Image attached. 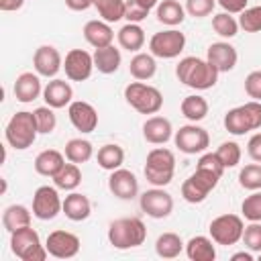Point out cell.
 <instances>
[{
    "label": "cell",
    "instance_id": "6da1fadb",
    "mask_svg": "<svg viewBox=\"0 0 261 261\" xmlns=\"http://www.w3.org/2000/svg\"><path fill=\"white\" fill-rule=\"evenodd\" d=\"M175 77L192 88V90H198V92H204V90H210L216 86L218 82V69L208 63V59H200V57H184L177 65H175Z\"/></svg>",
    "mask_w": 261,
    "mask_h": 261
},
{
    "label": "cell",
    "instance_id": "7a4b0ae2",
    "mask_svg": "<svg viewBox=\"0 0 261 261\" xmlns=\"http://www.w3.org/2000/svg\"><path fill=\"white\" fill-rule=\"evenodd\" d=\"M147 239V226L141 218L128 216V218H116L108 226V241L114 249L126 251L141 247Z\"/></svg>",
    "mask_w": 261,
    "mask_h": 261
},
{
    "label": "cell",
    "instance_id": "3957f363",
    "mask_svg": "<svg viewBox=\"0 0 261 261\" xmlns=\"http://www.w3.org/2000/svg\"><path fill=\"white\" fill-rule=\"evenodd\" d=\"M145 177L151 186L165 188L171 184L173 173H175V155L173 151L165 147H155L147 153L145 159Z\"/></svg>",
    "mask_w": 261,
    "mask_h": 261
},
{
    "label": "cell",
    "instance_id": "277c9868",
    "mask_svg": "<svg viewBox=\"0 0 261 261\" xmlns=\"http://www.w3.org/2000/svg\"><path fill=\"white\" fill-rule=\"evenodd\" d=\"M37 135H39V128H37L35 114L27 112V110L12 114V118L8 120V124L4 128L6 143L16 151H24V149L33 147V143L37 141Z\"/></svg>",
    "mask_w": 261,
    "mask_h": 261
},
{
    "label": "cell",
    "instance_id": "5b68a950",
    "mask_svg": "<svg viewBox=\"0 0 261 261\" xmlns=\"http://www.w3.org/2000/svg\"><path fill=\"white\" fill-rule=\"evenodd\" d=\"M224 128L237 137L261 128V102L249 100L237 108H230L224 114Z\"/></svg>",
    "mask_w": 261,
    "mask_h": 261
},
{
    "label": "cell",
    "instance_id": "8992f818",
    "mask_svg": "<svg viewBox=\"0 0 261 261\" xmlns=\"http://www.w3.org/2000/svg\"><path fill=\"white\" fill-rule=\"evenodd\" d=\"M10 251L20 261H45L49 255L47 247L41 245L39 232L31 228V224L10 232Z\"/></svg>",
    "mask_w": 261,
    "mask_h": 261
},
{
    "label": "cell",
    "instance_id": "52a82bcc",
    "mask_svg": "<svg viewBox=\"0 0 261 261\" xmlns=\"http://www.w3.org/2000/svg\"><path fill=\"white\" fill-rule=\"evenodd\" d=\"M124 100L141 114H157L163 106V94L145 82H130L124 88Z\"/></svg>",
    "mask_w": 261,
    "mask_h": 261
},
{
    "label": "cell",
    "instance_id": "ba28073f",
    "mask_svg": "<svg viewBox=\"0 0 261 261\" xmlns=\"http://www.w3.org/2000/svg\"><path fill=\"white\" fill-rule=\"evenodd\" d=\"M218 181L220 175H216L214 171L196 167V171L181 184V196L190 204H202L208 198V194L218 186Z\"/></svg>",
    "mask_w": 261,
    "mask_h": 261
},
{
    "label": "cell",
    "instance_id": "9c48e42d",
    "mask_svg": "<svg viewBox=\"0 0 261 261\" xmlns=\"http://www.w3.org/2000/svg\"><path fill=\"white\" fill-rule=\"evenodd\" d=\"M208 230H210V237L216 245L230 247V245H237L243 239L245 222L237 214H220L210 222Z\"/></svg>",
    "mask_w": 261,
    "mask_h": 261
},
{
    "label": "cell",
    "instance_id": "30bf717a",
    "mask_svg": "<svg viewBox=\"0 0 261 261\" xmlns=\"http://www.w3.org/2000/svg\"><path fill=\"white\" fill-rule=\"evenodd\" d=\"M184 47H186V35L177 29L159 31L149 41L151 55H155L159 59H173L184 51Z\"/></svg>",
    "mask_w": 261,
    "mask_h": 261
},
{
    "label": "cell",
    "instance_id": "8fae6325",
    "mask_svg": "<svg viewBox=\"0 0 261 261\" xmlns=\"http://www.w3.org/2000/svg\"><path fill=\"white\" fill-rule=\"evenodd\" d=\"M173 143L175 147L186 153V155H196V153H204L210 145V135L206 128L198 126L196 122L184 124L179 126V130H175L173 135Z\"/></svg>",
    "mask_w": 261,
    "mask_h": 261
},
{
    "label": "cell",
    "instance_id": "7c38bea8",
    "mask_svg": "<svg viewBox=\"0 0 261 261\" xmlns=\"http://www.w3.org/2000/svg\"><path fill=\"white\" fill-rule=\"evenodd\" d=\"M63 212V200L55 186H41L33 194V216L39 220H53Z\"/></svg>",
    "mask_w": 261,
    "mask_h": 261
},
{
    "label": "cell",
    "instance_id": "4fadbf2b",
    "mask_svg": "<svg viewBox=\"0 0 261 261\" xmlns=\"http://www.w3.org/2000/svg\"><path fill=\"white\" fill-rule=\"evenodd\" d=\"M139 204H141V210L151 216V218H167L171 212H173V198L169 192H165L163 188H157L153 186L151 190L143 192L141 198H139Z\"/></svg>",
    "mask_w": 261,
    "mask_h": 261
},
{
    "label": "cell",
    "instance_id": "5bb4252c",
    "mask_svg": "<svg viewBox=\"0 0 261 261\" xmlns=\"http://www.w3.org/2000/svg\"><path fill=\"white\" fill-rule=\"evenodd\" d=\"M63 69L67 80L71 82H86L94 71V55L84 49H71L65 53Z\"/></svg>",
    "mask_w": 261,
    "mask_h": 261
},
{
    "label": "cell",
    "instance_id": "9a60e30c",
    "mask_svg": "<svg viewBox=\"0 0 261 261\" xmlns=\"http://www.w3.org/2000/svg\"><path fill=\"white\" fill-rule=\"evenodd\" d=\"M45 247H47L49 255L55 259H71L80 253V239H77V234L59 228V230L49 232Z\"/></svg>",
    "mask_w": 261,
    "mask_h": 261
},
{
    "label": "cell",
    "instance_id": "2e32d148",
    "mask_svg": "<svg viewBox=\"0 0 261 261\" xmlns=\"http://www.w3.org/2000/svg\"><path fill=\"white\" fill-rule=\"evenodd\" d=\"M108 190L112 196H116L118 200H133L139 194V179L130 169L118 167L114 171H110L108 177Z\"/></svg>",
    "mask_w": 261,
    "mask_h": 261
},
{
    "label": "cell",
    "instance_id": "e0dca14e",
    "mask_svg": "<svg viewBox=\"0 0 261 261\" xmlns=\"http://www.w3.org/2000/svg\"><path fill=\"white\" fill-rule=\"evenodd\" d=\"M67 114H69V122L73 124V128L84 135L96 130V126H98V112L90 102L73 100L67 106Z\"/></svg>",
    "mask_w": 261,
    "mask_h": 261
},
{
    "label": "cell",
    "instance_id": "ac0fdd59",
    "mask_svg": "<svg viewBox=\"0 0 261 261\" xmlns=\"http://www.w3.org/2000/svg\"><path fill=\"white\" fill-rule=\"evenodd\" d=\"M33 67L41 77H55L63 67V57L53 45H41L33 55Z\"/></svg>",
    "mask_w": 261,
    "mask_h": 261
},
{
    "label": "cell",
    "instance_id": "d6986e66",
    "mask_svg": "<svg viewBox=\"0 0 261 261\" xmlns=\"http://www.w3.org/2000/svg\"><path fill=\"white\" fill-rule=\"evenodd\" d=\"M206 59H208V63H212L218 69V73H224V71L234 69V65L239 61V53L228 41H216L208 47Z\"/></svg>",
    "mask_w": 261,
    "mask_h": 261
},
{
    "label": "cell",
    "instance_id": "ffe728a7",
    "mask_svg": "<svg viewBox=\"0 0 261 261\" xmlns=\"http://www.w3.org/2000/svg\"><path fill=\"white\" fill-rule=\"evenodd\" d=\"M43 100L51 108H65V106H69L73 102V88L65 80L53 77L43 88Z\"/></svg>",
    "mask_w": 261,
    "mask_h": 261
},
{
    "label": "cell",
    "instance_id": "44dd1931",
    "mask_svg": "<svg viewBox=\"0 0 261 261\" xmlns=\"http://www.w3.org/2000/svg\"><path fill=\"white\" fill-rule=\"evenodd\" d=\"M143 137L147 143L151 145H165L171 137H173V126H171V120L165 118V116H149L145 122H143Z\"/></svg>",
    "mask_w": 261,
    "mask_h": 261
},
{
    "label": "cell",
    "instance_id": "7402d4cb",
    "mask_svg": "<svg viewBox=\"0 0 261 261\" xmlns=\"http://www.w3.org/2000/svg\"><path fill=\"white\" fill-rule=\"evenodd\" d=\"M43 94V86H41V77L39 73L33 71H24L16 77L14 82V98L22 104H29L33 100H37Z\"/></svg>",
    "mask_w": 261,
    "mask_h": 261
},
{
    "label": "cell",
    "instance_id": "603a6c76",
    "mask_svg": "<svg viewBox=\"0 0 261 261\" xmlns=\"http://www.w3.org/2000/svg\"><path fill=\"white\" fill-rule=\"evenodd\" d=\"M82 33H84V39L94 49L108 47L114 41V31H112L110 22H106V20H88L84 24V31Z\"/></svg>",
    "mask_w": 261,
    "mask_h": 261
},
{
    "label": "cell",
    "instance_id": "cb8c5ba5",
    "mask_svg": "<svg viewBox=\"0 0 261 261\" xmlns=\"http://www.w3.org/2000/svg\"><path fill=\"white\" fill-rule=\"evenodd\" d=\"M63 214L73 220V222H82L92 214V202L86 194L80 192H71L65 196L63 200Z\"/></svg>",
    "mask_w": 261,
    "mask_h": 261
},
{
    "label": "cell",
    "instance_id": "d4e9b609",
    "mask_svg": "<svg viewBox=\"0 0 261 261\" xmlns=\"http://www.w3.org/2000/svg\"><path fill=\"white\" fill-rule=\"evenodd\" d=\"M65 165V153L57 149H45L35 157V171L43 177H53Z\"/></svg>",
    "mask_w": 261,
    "mask_h": 261
},
{
    "label": "cell",
    "instance_id": "484cf974",
    "mask_svg": "<svg viewBox=\"0 0 261 261\" xmlns=\"http://www.w3.org/2000/svg\"><path fill=\"white\" fill-rule=\"evenodd\" d=\"M186 255L190 261H214L216 259V247L212 237H192L186 243Z\"/></svg>",
    "mask_w": 261,
    "mask_h": 261
},
{
    "label": "cell",
    "instance_id": "4316f807",
    "mask_svg": "<svg viewBox=\"0 0 261 261\" xmlns=\"http://www.w3.org/2000/svg\"><path fill=\"white\" fill-rule=\"evenodd\" d=\"M155 16L165 27H177L186 18V6H181L177 0H159L155 6Z\"/></svg>",
    "mask_w": 261,
    "mask_h": 261
},
{
    "label": "cell",
    "instance_id": "83f0119b",
    "mask_svg": "<svg viewBox=\"0 0 261 261\" xmlns=\"http://www.w3.org/2000/svg\"><path fill=\"white\" fill-rule=\"evenodd\" d=\"M116 39H118V45L122 49L139 53L143 49V45H145V31H143V27L139 22H126L116 33Z\"/></svg>",
    "mask_w": 261,
    "mask_h": 261
},
{
    "label": "cell",
    "instance_id": "f1b7e54d",
    "mask_svg": "<svg viewBox=\"0 0 261 261\" xmlns=\"http://www.w3.org/2000/svg\"><path fill=\"white\" fill-rule=\"evenodd\" d=\"M122 63V55H120V49H116L114 45H108V47H100L94 51V67L100 71V73H114L118 71Z\"/></svg>",
    "mask_w": 261,
    "mask_h": 261
},
{
    "label": "cell",
    "instance_id": "f546056e",
    "mask_svg": "<svg viewBox=\"0 0 261 261\" xmlns=\"http://www.w3.org/2000/svg\"><path fill=\"white\" fill-rule=\"evenodd\" d=\"M128 71L135 80L139 82H147L155 75L157 71V61H155V55L151 53H135V57L130 59V65H128Z\"/></svg>",
    "mask_w": 261,
    "mask_h": 261
},
{
    "label": "cell",
    "instance_id": "4dcf8cb0",
    "mask_svg": "<svg viewBox=\"0 0 261 261\" xmlns=\"http://www.w3.org/2000/svg\"><path fill=\"white\" fill-rule=\"evenodd\" d=\"M31 224V210L22 204H10L4 208L2 212V226L8 230V232H14L22 226H29Z\"/></svg>",
    "mask_w": 261,
    "mask_h": 261
},
{
    "label": "cell",
    "instance_id": "1f68e13d",
    "mask_svg": "<svg viewBox=\"0 0 261 261\" xmlns=\"http://www.w3.org/2000/svg\"><path fill=\"white\" fill-rule=\"evenodd\" d=\"M184 249H186V243L177 232H163L155 241V253L161 259H175Z\"/></svg>",
    "mask_w": 261,
    "mask_h": 261
},
{
    "label": "cell",
    "instance_id": "d6a6232c",
    "mask_svg": "<svg viewBox=\"0 0 261 261\" xmlns=\"http://www.w3.org/2000/svg\"><path fill=\"white\" fill-rule=\"evenodd\" d=\"M96 159H98V165L102 169L114 171V169L122 167V163H124V149L120 145H116V143H106V145H102L98 149Z\"/></svg>",
    "mask_w": 261,
    "mask_h": 261
},
{
    "label": "cell",
    "instance_id": "836d02e7",
    "mask_svg": "<svg viewBox=\"0 0 261 261\" xmlns=\"http://www.w3.org/2000/svg\"><path fill=\"white\" fill-rule=\"evenodd\" d=\"M63 153H65V159L67 161L80 165V163H86V161H90L94 157V145L88 139H82V137L69 139L65 143V151Z\"/></svg>",
    "mask_w": 261,
    "mask_h": 261
},
{
    "label": "cell",
    "instance_id": "e575fe53",
    "mask_svg": "<svg viewBox=\"0 0 261 261\" xmlns=\"http://www.w3.org/2000/svg\"><path fill=\"white\" fill-rule=\"evenodd\" d=\"M53 184L57 190H65V192H73L80 184H82V171H80V165L77 163H65L53 177Z\"/></svg>",
    "mask_w": 261,
    "mask_h": 261
},
{
    "label": "cell",
    "instance_id": "d590c367",
    "mask_svg": "<svg viewBox=\"0 0 261 261\" xmlns=\"http://www.w3.org/2000/svg\"><path fill=\"white\" fill-rule=\"evenodd\" d=\"M181 114L190 120V122H200L206 118L208 114V102L204 96L200 94H192V96H186L181 100Z\"/></svg>",
    "mask_w": 261,
    "mask_h": 261
},
{
    "label": "cell",
    "instance_id": "8d00e7d4",
    "mask_svg": "<svg viewBox=\"0 0 261 261\" xmlns=\"http://www.w3.org/2000/svg\"><path fill=\"white\" fill-rule=\"evenodd\" d=\"M124 2L126 0H94V8L106 22H118L124 18Z\"/></svg>",
    "mask_w": 261,
    "mask_h": 261
},
{
    "label": "cell",
    "instance_id": "74e56055",
    "mask_svg": "<svg viewBox=\"0 0 261 261\" xmlns=\"http://www.w3.org/2000/svg\"><path fill=\"white\" fill-rule=\"evenodd\" d=\"M212 29L216 35H220L222 39H232L237 33H239V20L228 14V12H218L212 16Z\"/></svg>",
    "mask_w": 261,
    "mask_h": 261
},
{
    "label": "cell",
    "instance_id": "f35d334b",
    "mask_svg": "<svg viewBox=\"0 0 261 261\" xmlns=\"http://www.w3.org/2000/svg\"><path fill=\"white\" fill-rule=\"evenodd\" d=\"M216 155H218V159L222 161V165H224V169H226V167H237V165L241 163L243 151H241V145H239V143H234V141H224V143L218 145Z\"/></svg>",
    "mask_w": 261,
    "mask_h": 261
},
{
    "label": "cell",
    "instance_id": "ab89813d",
    "mask_svg": "<svg viewBox=\"0 0 261 261\" xmlns=\"http://www.w3.org/2000/svg\"><path fill=\"white\" fill-rule=\"evenodd\" d=\"M239 184L245 190H261V163H249L239 171Z\"/></svg>",
    "mask_w": 261,
    "mask_h": 261
},
{
    "label": "cell",
    "instance_id": "60d3db41",
    "mask_svg": "<svg viewBox=\"0 0 261 261\" xmlns=\"http://www.w3.org/2000/svg\"><path fill=\"white\" fill-rule=\"evenodd\" d=\"M55 108L51 106H39L33 110L35 114V120H37V128H39V135H51L57 126V116L53 112Z\"/></svg>",
    "mask_w": 261,
    "mask_h": 261
},
{
    "label": "cell",
    "instance_id": "b9f144b4",
    "mask_svg": "<svg viewBox=\"0 0 261 261\" xmlns=\"http://www.w3.org/2000/svg\"><path fill=\"white\" fill-rule=\"evenodd\" d=\"M239 27L245 33H261V6H249L239 16Z\"/></svg>",
    "mask_w": 261,
    "mask_h": 261
},
{
    "label": "cell",
    "instance_id": "7bdbcfd3",
    "mask_svg": "<svg viewBox=\"0 0 261 261\" xmlns=\"http://www.w3.org/2000/svg\"><path fill=\"white\" fill-rule=\"evenodd\" d=\"M241 212L249 222H261V190H255L243 200Z\"/></svg>",
    "mask_w": 261,
    "mask_h": 261
},
{
    "label": "cell",
    "instance_id": "ee69618b",
    "mask_svg": "<svg viewBox=\"0 0 261 261\" xmlns=\"http://www.w3.org/2000/svg\"><path fill=\"white\" fill-rule=\"evenodd\" d=\"M245 247L253 253H261V222H251L245 226L243 230V239Z\"/></svg>",
    "mask_w": 261,
    "mask_h": 261
},
{
    "label": "cell",
    "instance_id": "f6af8a7d",
    "mask_svg": "<svg viewBox=\"0 0 261 261\" xmlns=\"http://www.w3.org/2000/svg\"><path fill=\"white\" fill-rule=\"evenodd\" d=\"M216 0H186V12L194 18H204L212 14Z\"/></svg>",
    "mask_w": 261,
    "mask_h": 261
},
{
    "label": "cell",
    "instance_id": "bcb514c9",
    "mask_svg": "<svg viewBox=\"0 0 261 261\" xmlns=\"http://www.w3.org/2000/svg\"><path fill=\"white\" fill-rule=\"evenodd\" d=\"M147 14H149V10L145 6H141L137 0H126L124 2V18L128 22H141V20L147 18Z\"/></svg>",
    "mask_w": 261,
    "mask_h": 261
},
{
    "label": "cell",
    "instance_id": "7dc6e473",
    "mask_svg": "<svg viewBox=\"0 0 261 261\" xmlns=\"http://www.w3.org/2000/svg\"><path fill=\"white\" fill-rule=\"evenodd\" d=\"M245 92L249 98L261 102V69H255L245 77Z\"/></svg>",
    "mask_w": 261,
    "mask_h": 261
},
{
    "label": "cell",
    "instance_id": "c3c4849f",
    "mask_svg": "<svg viewBox=\"0 0 261 261\" xmlns=\"http://www.w3.org/2000/svg\"><path fill=\"white\" fill-rule=\"evenodd\" d=\"M196 167H202V169L214 171V173H216V175H220V177H222V173H224V165H222V161L218 159L216 151H214V153H204V155L198 159V165H196Z\"/></svg>",
    "mask_w": 261,
    "mask_h": 261
},
{
    "label": "cell",
    "instance_id": "681fc988",
    "mask_svg": "<svg viewBox=\"0 0 261 261\" xmlns=\"http://www.w3.org/2000/svg\"><path fill=\"white\" fill-rule=\"evenodd\" d=\"M247 2L249 0H216V4L228 14H241L247 8Z\"/></svg>",
    "mask_w": 261,
    "mask_h": 261
},
{
    "label": "cell",
    "instance_id": "f907efd6",
    "mask_svg": "<svg viewBox=\"0 0 261 261\" xmlns=\"http://www.w3.org/2000/svg\"><path fill=\"white\" fill-rule=\"evenodd\" d=\"M247 153H249V157H251L253 161L261 163V133H257V135H253V137L249 139V143H247Z\"/></svg>",
    "mask_w": 261,
    "mask_h": 261
},
{
    "label": "cell",
    "instance_id": "816d5d0a",
    "mask_svg": "<svg viewBox=\"0 0 261 261\" xmlns=\"http://www.w3.org/2000/svg\"><path fill=\"white\" fill-rule=\"evenodd\" d=\"M65 6L71 10H88L90 6H94V0H65Z\"/></svg>",
    "mask_w": 261,
    "mask_h": 261
},
{
    "label": "cell",
    "instance_id": "f5cc1de1",
    "mask_svg": "<svg viewBox=\"0 0 261 261\" xmlns=\"http://www.w3.org/2000/svg\"><path fill=\"white\" fill-rule=\"evenodd\" d=\"M22 4H24V0H0V10L14 12V10H20Z\"/></svg>",
    "mask_w": 261,
    "mask_h": 261
},
{
    "label": "cell",
    "instance_id": "db71d44e",
    "mask_svg": "<svg viewBox=\"0 0 261 261\" xmlns=\"http://www.w3.org/2000/svg\"><path fill=\"white\" fill-rule=\"evenodd\" d=\"M255 257H253V251H239V253H234L232 257H230V261H253Z\"/></svg>",
    "mask_w": 261,
    "mask_h": 261
},
{
    "label": "cell",
    "instance_id": "11a10c76",
    "mask_svg": "<svg viewBox=\"0 0 261 261\" xmlns=\"http://www.w3.org/2000/svg\"><path fill=\"white\" fill-rule=\"evenodd\" d=\"M141 6H145L147 10H151V8H155L157 4H159V0H137Z\"/></svg>",
    "mask_w": 261,
    "mask_h": 261
},
{
    "label": "cell",
    "instance_id": "9f6ffc18",
    "mask_svg": "<svg viewBox=\"0 0 261 261\" xmlns=\"http://www.w3.org/2000/svg\"><path fill=\"white\" fill-rule=\"evenodd\" d=\"M257 257H259V261H261V253H257Z\"/></svg>",
    "mask_w": 261,
    "mask_h": 261
}]
</instances>
